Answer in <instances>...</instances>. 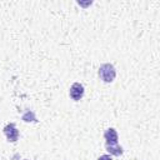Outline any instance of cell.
Returning a JSON list of instances; mask_svg holds the SVG:
<instances>
[{
  "label": "cell",
  "mask_w": 160,
  "mask_h": 160,
  "mask_svg": "<svg viewBox=\"0 0 160 160\" xmlns=\"http://www.w3.org/2000/svg\"><path fill=\"white\" fill-rule=\"evenodd\" d=\"M99 76L104 82H112L116 76V69L112 64H102L99 68Z\"/></svg>",
  "instance_id": "obj_1"
},
{
  "label": "cell",
  "mask_w": 160,
  "mask_h": 160,
  "mask_svg": "<svg viewBox=\"0 0 160 160\" xmlns=\"http://www.w3.org/2000/svg\"><path fill=\"white\" fill-rule=\"evenodd\" d=\"M2 131H4L8 141L16 142L19 140V130H18V128H16V125L14 122H9L8 125H5Z\"/></svg>",
  "instance_id": "obj_2"
},
{
  "label": "cell",
  "mask_w": 160,
  "mask_h": 160,
  "mask_svg": "<svg viewBox=\"0 0 160 160\" xmlns=\"http://www.w3.org/2000/svg\"><path fill=\"white\" fill-rule=\"evenodd\" d=\"M84 91H85V90H84V86H82L80 82H74V84L71 85V88H70L69 94H70V98H71L74 101H79V100L82 99Z\"/></svg>",
  "instance_id": "obj_3"
},
{
  "label": "cell",
  "mask_w": 160,
  "mask_h": 160,
  "mask_svg": "<svg viewBox=\"0 0 160 160\" xmlns=\"http://www.w3.org/2000/svg\"><path fill=\"white\" fill-rule=\"evenodd\" d=\"M104 139L106 141V145H116L118 144V132L114 128H110L108 129L105 132H104Z\"/></svg>",
  "instance_id": "obj_4"
},
{
  "label": "cell",
  "mask_w": 160,
  "mask_h": 160,
  "mask_svg": "<svg viewBox=\"0 0 160 160\" xmlns=\"http://www.w3.org/2000/svg\"><path fill=\"white\" fill-rule=\"evenodd\" d=\"M105 149L111 154V155H115V156H120L122 152H124V149L116 144V145H105Z\"/></svg>",
  "instance_id": "obj_5"
},
{
  "label": "cell",
  "mask_w": 160,
  "mask_h": 160,
  "mask_svg": "<svg viewBox=\"0 0 160 160\" xmlns=\"http://www.w3.org/2000/svg\"><path fill=\"white\" fill-rule=\"evenodd\" d=\"M22 120L26 121V122H29V121H38L32 111H28L26 114H24V115H22Z\"/></svg>",
  "instance_id": "obj_6"
},
{
  "label": "cell",
  "mask_w": 160,
  "mask_h": 160,
  "mask_svg": "<svg viewBox=\"0 0 160 160\" xmlns=\"http://www.w3.org/2000/svg\"><path fill=\"white\" fill-rule=\"evenodd\" d=\"M98 160H112V159H111V156H110V155H106V154H105V155L99 156V158H98Z\"/></svg>",
  "instance_id": "obj_7"
},
{
  "label": "cell",
  "mask_w": 160,
  "mask_h": 160,
  "mask_svg": "<svg viewBox=\"0 0 160 160\" xmlns=\"http://www.w3.org/2000/svg\"><path fill=\"white\" fill-rule=\"evenodd\" d=\"M24 160H29V159H24Z\"/></svg>",
  "instance_id": "obj_8"
}]
</instances>
